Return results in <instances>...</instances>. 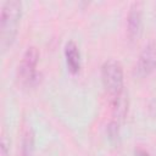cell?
<instances>
[{
    "instance_id": "8",
    "label": "cell",
    "mask_w": 156,
    "mask_h": 156,
    "mask_svg": "<svg viewBox=\"0 0 156 156\" xmlns=\"http://www.w3.org/2000/svg\"><path fill=\"white\" fill-rule=\"evenodd\" d=\"M35 138L34 132L32 128H27L23 132L22 140H21V155L22 156H33L35 149Z\"/></svg>"
},
{
    "instance_id": "1",
    "label": "cell",
    "mask_w": 156,
    "mask_h": 156,
    "mask_svg": "<svg viewBox=\"0 0 156 156\" xmlns=\"http://www.w3.org/2000/svg\"><path fill=\"white\" fill-rule=\"evenodd\" d=\"M22 17V2L18 0H7L1 5L0 15V45L2 51L9 49L18 32V24Z\"/></svg>"
},
{
    "instance_id": "2",
    "label": "cell",
    "mask_w": 156,
    "mask_h": 156,
    "mask_svg": "<svg viewBox=\"0 0 156 156\" xmlns=\"http://www.w3.org/2000/svg\"><path fill=\"white\" fill-rule=\"evenodd\" d=\"M101 80L106 91L112 96L124 90L123 67L117 60H107L101 66Z\"/></svg>"
},
{
    "instance_id": "11",
    "label": "cell",
    "mask_w": 156,
    "mask_h": 156,
    "mask_svg": "<svg viewBox=\"0 0 156 156\" xmlns=\"http://www.w3.org/2000/svg\"><path fill=\"white\" fill-rule=\"evenodd\" d=\"M135 155H136V156H150L145 150H141V149L135 150Z\"/></svg>"
},
{
    "instance_id": "3",
    "label": "cell",
    "mask_w": 156,
    "mask_h": 156,
    "mask_svg": "<svg viewBox=\"0 0 156 156\" xmlns=\"http://www.w3.org/2000/svg\"><path fill=\"white\" fill-rule=\"evenodd\" d=\"M39 62V51L35 46H29L22 55V58L18 63L17 77L21 84L26 87L33 85L38 80L37 66Z\"/></svg>"
},
{
    "instance_id": "10",
    "label": "cell",
    "mask_w": 156,
    "mask_h": 156,
    "mask_svg": "<svg viewBox=\"0 0 156 156\" xmlns=\"http://www.w3.org/2000/svg\"><path fill=\"white\" fill-rule=\"evenodd\" d=\"M10 152V140L4 134L1 138V156H9Z\"/></svg>"
},
{
    "instance_id": "5",
    "label": "cell",
    "mask_w": 156,
    "mask_h": 156,
    "mask_svg": "<svg viewBox=\"0 0 156 156\" xmlns=\"http://www.w3.org/2000/svg\"><path fill=\"white\" fill-rule=\"evenodd\" d=\"M143 28V5L141 2H133L127 16V35L129 41L134 43L139 39Z\"/></svg>"
},
{
    "instance_id": "9",
    "label": "cell",
    "mask_w": 156,
    "mask_h": 156,
    "mask_svg": "<svg viewBox=\"0 0 156 156\" xmlns=\"http://www.w3.org/2000/svg\"><path fill=\"white\" fill-rule=\"evenodd\" d=\"M107 135L108 140L112 144H117L119 141V122L112 121L107 126Z\"/></svg>"
},
{
    "instance_id": "4",
    "label": "cell",
    "mask_w": 156,
    "mask_h": 156,
    "mask_svg": "<svg viewBox=\"0 0 156 156\" xmlns=\"http://www.w3.org/2000/svg\"><path fill=\"white\" fill-rule=\"evenodd\" d=\"M156 69V43L150 41L147 43L144 49L141 50L138 62L135 66V73L138 77L144 78L147 77Z\"/></svg>"
},
{
    "instance_id": "6",
    "label": "cell",
    "mask_w": 156,
    "mask_h": 156,
    "mask_svg": "<svg viewBox=\"0 0 156 156\" xmlns=\"http://www.w3.org/2000/svg\"><path fill=\"white\" fill-rule=\"evenodd\" d=\"M65 57H66V63L71 73H78L80 69V52L78 46L73 41H68L65 46Z\"/></svg>"
},
{
    "instance_id": "7",
    "label": "cell",
    "mask_w": 156,
    "mask_h": 156,
    "mask_svg": "<svg viewBox=\"0 0 156 156\" xmlns=\"http://www.w3.org/2000/svg\"><path fill=\"white\" fill-rule=\"evenodd\" d=\"M111 102H112V113H113L115 121L119 122L127 116V112H128V106H129L128 94L126 93V90H123L122 93L112 96Z\"/></svg>"
}]
</instances>
